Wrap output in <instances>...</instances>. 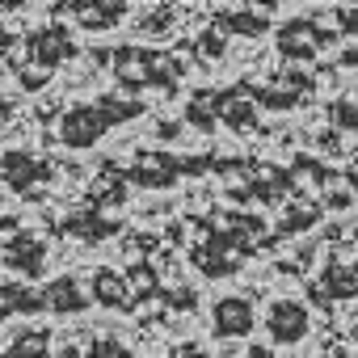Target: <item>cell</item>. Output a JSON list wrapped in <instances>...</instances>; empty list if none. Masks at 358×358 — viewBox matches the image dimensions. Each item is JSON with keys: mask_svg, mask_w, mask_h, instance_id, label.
I'll list each match as a JSON object with an SVG mask.
<instances>
[{"mask_svg": "<svg viewBox=\"0 0 358 358\" xmlns=\"http://www.w3.org/2000/svg\"><path fill=\"white\" fill-rule=\"evenodd\" d=\"M122 282H127V291H131V295H148V291L156 287V274H152L148 266H135V274H131V278H122Z\"/></svg>", "mask_w": 358, "mask_h": 358, "instance_id": "2e32d148", "label": "cell"}, {"mask_svg": "<svg viewBox=\"0 0 358 358\" xmlns=\"http://www.w3.org/2000/svg\"><path fill=\"white\" fill-rule=\"evenodd\" d=\"M324 287H329L333 295H354V291H358V270H354V274H345V270H329V274H324Z\"/></svg>", "mask_w": 358, "mask_h": 358, "instance_id": "9a60e30c", "label": "cell"}, {"mask_svg": "<svg viewBox=\"0 0 358 358\" xmlns=\"http://www.w3.org/2000/svg\"><path fill=\"white\" fill-rule=\"evenodd\" d=\"M64 228H68V232H80L85 241H101L106 232H114V224H110V220H97L93 211H85V215H72Z\"/></svg>", "mask_w": 358, "mask_h": 358, "instance_id": "8fae6325", "label": "cell"}, {"mask_svg": "<svg viewBox=\"0 0 358 358\" xmlns=\"http://www.w3.org/2000/svg\"><path fill=\"white\" fill-rule=\"evenodd\" d=\"M5 262H9L13 270H30V274H38V270H43V245L30 241V236H17V241L5 249Z\"/></svg>", "mask_w": 358, "mask_h": 358, "instance_id": "ba28073f", "label": "cell"}, {"mask_svg": "<svg viewBox=\"0 0 358 358\" xmlns=\"http://www.w3.org/2000/svg\"><path fill=\"white\" fill-rule=\"evenodd\" d=\"M34 308H43L34 291H26V287H0V320H5L9 312H34Z\"/></svg>", "mask_w": 358, "mask_h": 358, "instance_id": "30bf717a", "label": "cell"}, {"mask_svg": "<svg viewBox=\"0 0 358 358\" xmlns=\"http://www.w3.org/2000/svg\"><path fill=\"white\" fill-rule=\"evenodd\" d=\"M38 303H43V308H55V312H80V308H85V295H80L76 278H59V282H51V287L38 295Z\"/></svg>", "mask_w": 358, "mask_h": 358, "instance_id": "52a82bcc", "label": "cell"}, {"mask_svg": "<svg viewBox=\"0 0 358 358\" xmlns=\"http://www.w3.org/2000/svg\"><path fill=\"white\" fill-rule=\"evenodd\" d=\"M177 169H182V160L143 152V156L135 160V169H127V177H131V182H139V186H169L173 177H177Z\"/></svg>", "mask_w": 358, "mask_h": 358, "instance_id": "277c9868", "label": "cell"}, {"mask_svg": "<svg viewBox=\"0 0 358 358\" xmlns=\"http://www.w3.org/2000/svg\"><path fill=\"white\" fill-rule=\"evenodd\" d=\"M93 358H131V350L122 341H114V337H97L93 341Z\"/></svg>", "mask_w": 358, "mask_h": 358, "instance_id": "e0dca14e", "label": "cell"}, {"mask_svg": "<svg viewBox=\"0 0 358 358\" xmlns=\"http://www.w3.org/2000/svg\"><path fill=\"white\" fill-rule=\"evenodd\" d=\"M30 51H34V55L43 59V68L51 72L64 55H72V43H68V34H64V30H43V34H34V38H30Z\"/></svg>", "mask_w": 358, "mask_h": 358, "instance_id": "8992f818", "label": "cell"}, {"mask_svg": "<svg viewBox=\"0 0 358 358\" xmlns=\"http://www.w3.org/2000/svg\"><path fill=\"white\" fill-rule=\"evenodd\" d=\"M253 329V308L241 295H228L215 303V333L220 337H245Z\"/></svg>", "mask_w": 358, "mask_h": 358, "instance_id": "3957f363", "label": "cell"}, {"mask_svg": "<svg viewBox=\"0 0 358 358\" xmlns=\"http://www.w3.org/2000/svg\"><path fill=\"white\" fill-rule=\"evenodd\" d=\"M329 118H333V122H341V127H358V106H333V110H329Z\"/></svg>", "mask_w": 358, "mask_h": 358, "instance_id": "d6986e66", "label": "cell"}, {"mask_svg": "<svg viewBox=\"0 0 358 358\" xmlns=\"http://www.w3.org/2000/svg\"><path fill=\"white\" fill-rule=\"evenodd\" d=\"M224 358H241V354H224Z\"/></svg>", "mask_w": 358, "mask_h": 358, "instance_id": "ffe728a7", "label": "cell"}, {"mask_svg": "<svg viewBox=\"0 0 358 358\" xmlns=\"http://www.w3.org/2000/svg\"><path fill=\"white\" fill-rule=\"evenodd\" d=\"M43 354H47V333L34 329V333H17V341L5 358H43Z\"/></svg>", "mask_w": 358, "mask_h": 358, "instance_id": "7c38bea8", "label": "cell"}, {"mask_svg": "<svg viewBox=\"0 0 358 358\" xmlns=\"http://www.w3.org/2000/svg\"><path fill=\"white\" fill-rule=\"evenodd\" d=\"M266 324H270L274 341H299V337L308 333V312H303V303H295V299H278V303H270Z\"/></svg>", "mask_w": 358, "mask_h": 358, "instance_id": "7a4b0ae2", "label": "cell"}, {"mask_svg": "<svg viewBox=\"0 0 358 358\" xmlns=\"http://www.w3.org/2000/svg\"><path fill=\"white\" fill-rule=\"evenodd\" d=\"M224 26L245 30V34H257V30H262V22H257V17H249V13H228V17H224Z\"/></svg>", "mask_w": 358, "mask_h": 358, "instance_id": "ac0fdd59", "label": "cell"}, {"mask_svg": "<svg viewBox=\"0 0 358 358\" xmlns=\"http://www.w3.org/2000/svg\"><path fill=\"white\" fill-rule=\"evenodd\" d=\"M93 295H97V303H106V308H127V282H122L114 270H97V274H93Z\"/></svg>", "mask_w": 358, "mask_h": 358, "instance_id": "9c48e42d", "label": "cell"}, {"mask_svg": "<svg viewBox=\"0 0 358 358\" xmlns=\"http://www.w3.org/2000/svg\"><path fill=\"white\" fill-rule=\"evenodd\" d=\"M143 110V101H114V97H101L97 106H76L64 114L59 122V139L68 148H89L106 135V127L122 122V118H135Z\"/></svg>", "mask_w": 358, "mask_h": 358, "instance_id": "6da1fadb", "label": "cell"}, {"mask_svg": "<svg viewBox=\"0 0 358 358\" xmlns=\"http://www.w3.org/2000/svg\"><path fill=\"white\" fill-rule=\"evenodd\" d=\"M190 122H199L203 131L215 127V97H211V93H203V97L190 101Z\"/></svg>", "mask_w": 358, "mask_h": 358, "instance_id": "5bb4252c", "label": "cell"}, {"mask_svg": "<svg viewBox=\"0 0 358 358\" xmlns=\"http://www.w3.org/2000/svg\"><path fill=\"white\" fill-rule=\"evenodd\" d=\"M215 110L224 114V122H249V118H253V106H249L241 93H224V97L215 101Z\"/></svg>", "mask_w": 358, "mask_h": 358, "instance_id": "4fadbf2b", "label": "cell"}, {"mask_svg": "<svg viewBox=\"0 0 358 358\" xmlns=\"http://www.w3.org/2000/svg\"><path fill=\"white\" fill-rule=\"evenodd\" d=\"M0 164H5V182L17 186V190H30L34 182H43V177L51 173L43 160H34V156H26V152H9Z\"/></svg>", "mask_w": 358, "mask_h": 358, "instance_id": "5b68a950", "label": "cell"}]
</instances>
